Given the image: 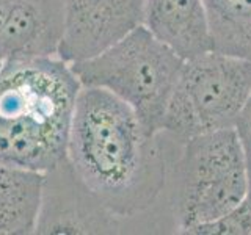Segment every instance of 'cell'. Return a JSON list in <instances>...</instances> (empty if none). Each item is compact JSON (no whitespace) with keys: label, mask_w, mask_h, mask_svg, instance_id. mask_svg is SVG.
<instances>
[{"label":"cell","mask_w":251,"mask_h":235,"mask_svg":"<svg viewBox=\"0 0 251 235\" xmlns=\"http://www.w3.org/2000/svg\"><path fill=\"white\" fill-rule=\"evenodd\" d=\"M66 162L98 206L130 218L159 198L167 166L157 135L133 110L100 88L82 86L69 129Z\"/></svg>","instance_id":"cell-1"},{"label":"cell","mask_w":251,"mask_h":235,"mask_svg":"<svg viewBox=\"0 0 251 235\" xmlns=\"http://www.w3.org/2000/svg\"><path fill=\"white\" fill-rule=\"evenodd\" d=\"M80 90L58 55L6 58L0 68V162L43 174L65 163Z\"/></svg>","instance_id":"cell-2"},{"label":"cell","mask_w":251,"mask_h":235,"mask_svg":"<svg viewBox=\"0 0 251 235\" xmlns=\"http://www.w3.org/2000/svg\"><path fill=\"white\" fill-rule=\"evenodd\" d=\"M184 60L143 24L94 57L71 63L82 86L127 104L148 133L159 137Z\"/></svg>","instance_id":"cell-3"},{"label":"cell","mask_w":251,"mask_h":235,"mask_svg":"<svg viewBox=\"0 0 251 235\" xmlns=\"http://www.w3.org/2000/svg\"><path fill=\"white\" fill-rule=\"evenodd\" d=\"M182 143L176 210L179 231L192 234L245 202L250 184L235 127L206 132Z\"/></svg>","instance_id":"cell-4"},{"label":"cell","mask_w":251,"mask_h":235,"mask_svg":"<svg viewBox=\"0 0 251 235\" xmlns=\"http://www.w3.org/2000/svg\"><path fill=\"white\" fill-rule=\"evenodd\" d=\"M251 96V58L209 50L184 60L163 119L179 141L235 127Z\"/></svg>","instance_id":"cell-5"},{"label":"cell","mask_w":251,"mask_h":235,"mask_svg":"<svg viewBox=\"0 0 251 235\" xmlns=\"http://www.w3.org/2000/svg\"><path fill=\"white\" fill-rule=\"evenodd\" d=\"M145 0H63L58 57L71 63L94 57L143 22Z\"/></svg>","instance_id":"cell-6"},{"label":"cell","mask_w":251,"mask_h":235,"mask_svg":"<svg viewBox=\"0 0 251 235\" xmlns=\"http://www.w3.org/2000/svg\"><path fill=\"white\" fill-rule=\"evenodd\" d=\"M63 0H0V57L57 55Z\"/></svg>","instance_id":"cell-7"},{"label":"cell","mask_w":251,"mask_h":235,"mask_svg":"<svg viewBox=\"0 0 251 235\" xmlns=\"http://www.w3.org/2000/svg\"><path fill=\"white\" fill-rule=\"evenodd\" d=\"M113 221L86 193L68 162L46 174L36 232H105Z\"/></svg>","instance_id":"cell-8"},{"label":"cell","mask_w":251,"mask_h":235,"mask_svg":"<svg viewBox=\"0 0 251 235\" xmlns=\"http://www.w3.org/2000/svg\"><path fill=\"white\" fill-rule=\"evenodd\" d=\"M141 24L182 60L215 49L204 0H145Z\"/></svg>","instance_id":"cell-9"},{"label":"cell","mask_w":251,"mask_h":235,"mask_svg":"<svg viewBox=\"0 0 251 235\" xmlns=\"http://www.w3.org/2000/svg\"><path fill=\"white\" fill-rule=\"evenodd\" d=\"M46 174L0 162V235L36 234Z\"/></svg>","instance_id":"cell-10"},{"label":"cell","mask_w":251,"mask_h":235,"mask_svg":"<svg viewBox=\"0 0 251 235\" xmlns=\"http://www.w3.org/2000/svg\"><path fill=\"white\" fill-rule=\"evenodd\" d=\"M215 50L251 58V0H204Z\"/></svg>","instance_id":"cell-11"},{"label":"cell","mask_w":251,"mask_h":235,"mask_svg":"<svg viewBox=\"0 0 251 235\" xmlns=\"http://www.w3.org/2000/svg\"><path fill=\"white\" fill-rule=\"evenodd\" d=\"M195 235H251V204L247 198L239 207L215 221L196 227Z\"/></svg>","instance_id":"cell-12"},{"label":"cell","mask_w":251,"mask_h":235,"mask_svg":"<svg viewBox=\"0 0 251 235\" xmlns=\"http://www.w3.org/2000/svg\"><path fill=\"white\" fill-rule=\"evenodd\" d=\"M235 130L239 133L243 152H245L247 169H248V184H250L248 201L251 204V96L247 102L245 108H243V112L240 113L237 122H235Z\"/></svg>","instance_id":"cell-13"},{"label":"cell","mask_w":251,"mask_h":235,"mask_svg":"<svg viewBox=\"0 0 251 235\" xmlns=\"http://www.w3.org/2000/svg\"><path fill=\"white\" fill-rule=\"evenodd\" d=\"M3 61H5V58H2V57H0V68H2V65H3Z\"/></svg>","instance_id":"cell-14"}]
</instances>
